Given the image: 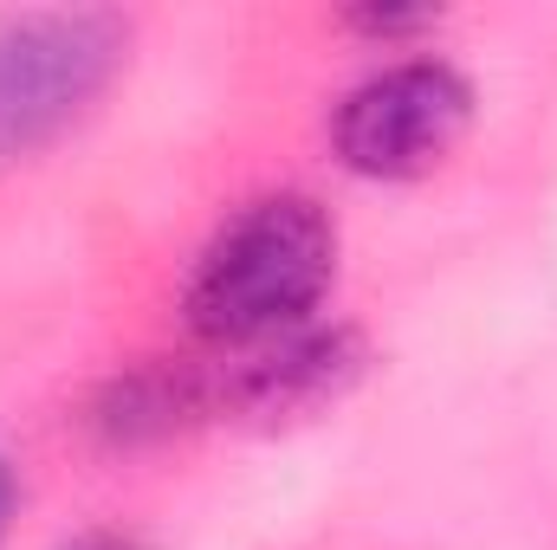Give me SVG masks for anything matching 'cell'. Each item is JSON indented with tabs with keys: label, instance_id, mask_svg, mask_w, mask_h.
Segmentation results:
<instances>
[{
	"label": "cell",
	"instance_id": "1",
	"mask_svg": "<svg viewBox=\"0 0 557 550\" xmlns=\"http://www.w3.org/2000/svg\"><path fill=\"white\" fill-rule=\"evenodd\" d=\"M337 278V221L311 195H260L195 253L182 317L214 350H267L305 330Z\"/></svg>",
	"mask_w": 557,
	"mask_h": 550
},
{
	"label": "cell",
	"instance_id": "2",
	"mask_svg": "<svg viewBox=\"0 0 557 550\" xmlns=\"http://www.w3.org/2000/svg\"><path fill=\"white\" fill-rule=\"evenodd\" d=\"M131 65V20L104 7H46L0 20V162L72 137Z\"/></svg>",
	"mask_w": 557,
	"mask_h": 550
},
{
	"label": "cell",
	"instance_id": "3",
	"mask_svg": "<svg viewBox=\"0 0 557 550\" xmlns=\"http://www.w3.org/2000/svg\"><path fill=\"white\" fill-rule=\"evenodd\" d=\"M473 130V85L447 59H403L363 78L337 117L331 149L363 182H416L441 168Z\"/></svg>",
	"mask_w": 557,
	"mask_h": 550
},
{
	"label": "cell",
	"instance_id": "4",
	"mask_svg": "<svg viewBox=\"0 0 557 550\" xmlns=\"http://www.w3.org/2000/svg\"><path fill=\"white\" fill-rule=\"evenodd\" d=\"M370 370V343L350 324L331 330H292L267 343L260 357L234 363L227 376H214L221 389V421H260V427H285V421H311L318 409L344 402Z\"/></svg>",
	"mask_w": 557,
	"mask_h": 550
},
{
	"label": "cell",
	"instance_id": "5",
	"mask_svg": "<svg viewBox=\"0 0 557 550\" xmlns=\"http://www.w3.org/2000/svg\"><path fill=\"white\" fill-rule=\"evenodd\" d=\"M85 421L104 447H156L201 421H221V389L208 370H188V363H137L98 389Z\"/></svg>",
	"mask_w": 557,
	"mask_h": 550
},
{
	"label": "cell",
	"instance_id": "6",
	"mask_svg": "<svg viewBox=\"0 0 557 550\" xmlns=\"http://www.w3.org/2000/svg\"><path fill=\"white\" fill-rule=\"evenodd\" d=\"M350 26H357L363 39L396 46V39H416V33L434 26V7H357V13H350Z\"/></svg>",
	"mask_w": 557,
	"mask_h": 550
},
{
	"label": "cell",
	"instance_id": "7",
	"mask_svg": "<svg viewBox=\"0 0 557 550\" xmlns=\"http://www.w3.org/2000/svg\"><path fill=\"white\" fill-rule=\"evenodd\" d=\"M59 550H149V545L131 538V532H78V538H65Z\"/></svg>",
	"mask_w": 557,
	"mask_h": 550
},
{
	"label": "cell",
	"instance_id": "8",
	"mask_svg": "<svg viewBox=\"0 0 557 550\" xmlns=\"http://www.w3.org/2000/svg\"><path fill=\"white\" fill-rule=\"evenodd\" d=\"M7 525H13V466L0 453V545H7Z\"/></svg>",
	"mask_w": 557,
	"mask_h": 550
}]
</instances>
